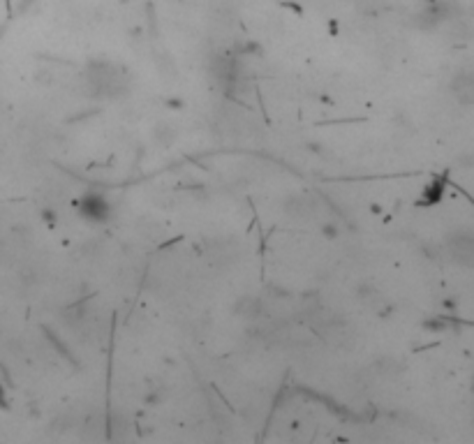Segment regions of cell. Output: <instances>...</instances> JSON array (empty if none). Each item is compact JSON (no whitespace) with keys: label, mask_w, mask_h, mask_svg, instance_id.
Instances as JSON below:
<instances>
[{"label":"cell","mask_w":474,"mask_h":444,"mask_svg":"<svg viewBox=\"0 0 474 444\" xmlns=\"http://www.w3.org/2000/svg\"><path fill=\"white\" fill-rule=\"evenodd\" d=\"M449 257L461 266H474V229H461L447 241Z\"/></svg>","instance_id":"obj_1"},{"label":"cell","mask_w":474,"mask_h":444,"mask_svg":"<svg viewBox=\"0 0 474 444\" xmlns=\"http://www.w3.org/2000/svg\"><path fill=\"white\" fill-rule=\"evenodd\" d=\"M451 93L461 105H474V68H465L454 74Z\"/></svg>","instance_id":"obj_2"}]
</instances>
